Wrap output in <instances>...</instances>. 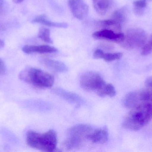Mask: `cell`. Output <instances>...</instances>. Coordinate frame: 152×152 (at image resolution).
<instances>
[{"instance_id": "cell-15", "label": "cell", "mask_w": 152, "mask_h": 152, "mask_svg": "<svg viewBox=\"0 0 152 152\" xmlns=\"http://www.w3.org/2000/svg\"><path fill=\"white\" fill-rule=\"evenodd\" d=\"M122 53L120 52L106 53L101 49H97L94 53V57L95 59H103L107 62L119 59L122 57Z\"/></svg>"}, {"instance_id": "cell-21", "label": "cell", "mask_w": 152, "mask_h": 152, "mask_svg": "<svg viewBox=\"0 0 152 152\" xmlns=\"http://www.w3.org/2000/svg\"><path fill=\"white\" fill-rule=\"evenodd\" d=\"M152 53V34L147 43L145 44L142 49L141 54L143 56L149 55Z\"/></svg>"}, {"instance_id": "cell-16", "label": "cell", "mask_w": 152, "mask_h": 152, "mask_svg": "<svg viewBox=\"0 0 152 152\" xmlns=\"http://www.w3.org/2000/svg\"><path fill=\"white\" fill-rule=\"evenodd\" d=\"M32 22L39 23L48 26L56 27L58 28H66L68 26L67 23L65 22H55L51 21L45 15H41L37 16L32 21Z\"/></svg>"}, {"instance_id": "cell-6", "label": "cell", "mask_w": 152, "mask_h": 152, "mask_svg": "<svg viewBox=\"0 0 152 152\" xmlns=\"http://www.w3.org/2000/svg\"><path fill=\"white\" fill-rule=\"evenodd\" d=\"M80 83L83 89L96 93L105 84L101 75L94 71H88L82 74Z\"/></svg>"}, {"instance_id": "cell-25", "label": "cell", "mask_w": 152, "mask_h": 152, "mask_svg": "<svg viewBox=\"0 0 152 152\" xmlns=\"http://www.w3.org/2000/svg\"><path fill=\"white\" fill-rule=\"evenodd\" d=\"M4 43L2 40L0 38V49H2L4 47Z\"/></svg>"}, {"instance_id": "cell-13", "label": "cell", "mask_w": 152, "mask_h": 152, "mask_svg": "<svg viewBox=\"0 0 152 152\" xmlns=\"http://www.w3.org/2000/svg\"><path fill=\"white\" fill-rule=\"evenodd\" d=\"M41 62L46 68L54 72L63 73L66 72L68 70L66 64L59 61L49 59H44L41 60Z\"/></svg>"}, {"instance_id": "cell-17", "label": "cell", "mask_w": 152, "mask_h": 152, "mask_svg": "<svg viewBox=\"0 0 152 152\" xmlns=\"http://www.w3.org/2000/svg\"><path fill=\"white\" fill-rule=\"evenodd\" d=\"M97 25L102 28L103 29H110L117 33H121V25L118 24L111 18L98 21Z\"/></svg>"}, {"instance_id": "cell-12", "label": "cell", "mask_w": 152, "mask_h": 152, "mask_svg": "<svg viewBox=\"0 0 152 152\" xmlns=\"http://www.w3.org/2000/svg\"><path fill=\"white\" fill-rule=\"evenodd\" d=\"M109 133L107 128L103 127L92 132L88 137V140L96 144H103L108 141Z\"/></svg>"}, {"instance_id": "cell-14", "label": "cell", "mask_w": 152, "mask_h": 152, "mask_svg": "<svg viewBox=\"0 0 152 152\" xmlns=\"http://www.w3.org/2000/svg\"><path fill=\"white\" fill-rule=\"evenodd\" d=\"M95 10L98 14L104 15L111 9L113 0H93Z\"/></svg>"}, {"instance_id": "cell-5", "label": "cell", "mask_w": 152, "mask_h": 152, "mask_svg": "<svg viewBox=\"0 0 152 152\" xmlns=\"http://www.w3.org/2000/svg\"><path fill=\"white\" fill-rule=\"evenodd\" d=\"M147 39V34L143 29L140 28L129 29L125 35L121 45L126 50H131L143 47Z\"/></svg>"}, {"instance_id": "cell-1", "label": "cell", "mask_w": 152, "mask_h": 152, "mask_svg": "<svg viewBox=\"0 0 152 152\" xmlns=\"http://www.w3.org/2000/svg\"><path fill=\"white\" fill-rule=\"evenodd\" d=\"M152 118V110L148 105H142L131 109L122 122V126L131 131L142 129L150 122Z\"/></svg>"}, {"instance_id": "cell-9", "label": "cell", "mask_w": 152, "mask_h": 152, "mask_svg": "<svg viewBox=\"0 0 152 152\" xmlns=\"http://www.w3.org/2000/svg\"><path fill=\"white\" fill-rule=\"evenodd\" d=\"M92 37L97 40H105L121 43L124 40L125 35L110 29H103L94 32Z\"/></svg>"}, {"instance_id": "cell-24", "label": "cell", "mask_w": 152, "mask_h": 152, "mask_svg": "<svg viewBox=\"0 0 152 152\" xmlns=\"http://www.w3.org/2000/svg\"><path fill=\"white\" fill-rule=\"evenodd\" d=\"M145 85L147 88L152 90V76L149 77L145 80Z\"/></svg>"}, {"instance_id": "cell-10", "label": "cell", "mask_w": 152, "mask_h": 152, "mask_svg": "<svg viewBox=\"0 0 152 152\" xmlns=\"http://www.w3.org/2000/svg\"><path fill=\"white\" fill-rule=\"evenodd\" d=\"M53 92L58 96L63 98L68 102L76 105H80L84 102L82 97L75 93L66 91L61 88H56Z\"/></svg>"}, {"instance_id": "cell-11", "label": "cell", "mask_w": 152, "mask_h": 152, "mask_svg": "<svg viewBox=\"0 0 152 152\" xmlns=\"http://www.w3.org/2000/svg\"><path fill=\"white\" fill-rule=\"evenodd\" d=\"M22 51L25 53L31 54L33 53L50 54L58 51L55 47L49 45H26L23 46Z\"/></svg>"}, {"instance_id": "cell-23", "label": "cell", "mask_w": 152, "mask_h": 152, "mask_svg": "<svg viewBox=\"0 0 152 152\" xmlns=\"http://www.w3.org/2000/svg\"><path fill=\"white\" fill-rule=\"evenodd\" d=\"M6 71V67L4 62L2 59L0 58V75L4 74Z\"/></svg>"}, {"instance_id": "cell-7", "label": "cell", "mask_w": 152, "mask_h": 152, "mask_svg": "<svg viewBox=\"0 0 152 152\" xmlns=\"http://www.w3.org/2000/svg\"><path fill=\"white\" fill-rule=\"evenodd\" d=\"M147 89L130 92L125 95L123 104L127 109H134L142 105H146Z\"/></svg>"}, {"instance_id": "cell-4", "label": "cell", "mask_w": 152, "mask_h": 152, "mask_svg": "<svg viewBox=\"0 0 152 152\" xmlns=\"http://www.w3.org/2000/svg\"><path fill=\"white\" fill-rule=\"evenodd\" d=\"M93 132L90 126L85 124L77 125L70 128L67 133V137L63 146L68 151L77 150L82 147L88 136Z\"/></svg>"}, {"instance_id": "cell-2", "label": "cell", "mask_w": 152, "mask_h": 152, "mask_svg": "<svg viewBox=\"0 0 152 152\" xmlns=\"http://www.w3.org/2000/svg\"><path fill=\"white\" fill-rule=\"evenodd\" d=\"M28 145L34 149L45 152H53L56 150L58 137L56 132L52 129L43 134L29 131L27 134Z\"/></svg>"}, {"instance_id": "cell-8", "label": "cell", "mask_w": 152, "mask_h": 152, "mask_svg": "<svg viewBox=\"0 0 152 152\" xmlns=\"http://www.w3.org/2000/svg\"><path fill=\"white\" fill-rule=\"evenodd\" d=\"M68 4L73 16L78 19H83L88 14L89 8L84 0H68Z\"/></svg>"}, {"instance_id": "cell-19", "label": "cell", "mask_w": 152, "mask_h": 152, "mask_svg": "<svg viewBox=\"0 0 152 152\" xmlns=\"http://www.w3.org/2000/svg\"><path fill=\"white\" fill-rule=\"evenodd\" d=\"M96 93L101 97L109 96L112 97L116 95V91L115 87L112 84L105 83Z\"/></svg>"}, {"instance_id": "cell-18", "label": "cell", "mask_w": 152, "mask_h": 152, "mask_svg": "<svg viewBox=\"0 0 152 152\" xmlns=\"http://www.w3.org/2000/svg\"><path fill=\"white\" fill-rule=\"evenodd\" d=\"M127 17V12L126 9L123 7L115 10L113 13L111 19L121 26L126 22Z\"/></svg>"}, {"instance_id": "cell-22", "label": "cell", "mask_w": 152, "mask_h": 152, "mask_svg": "<svg viewBox=\"0 0 152 152\" xmlns=\"http://www.w3.org/2000/svg\"><path fill=\"white\" fill-rule=\"evenodd\" d=\"M7 4L5 0H0V16L3 15L6 12Z\"/></svg>"}, {"instance_id": "cell-26", "label": "cell", "mask_w": 152, "mask_h": 152, "mask_svg": "<svg viewBox=\"0 0 152 152\" xmlns=\"http://www.w3.org/2000/svg\"><path fill=\"white\" fill-rule=\"evenodd\" d=\"M12 1H13L15 2V3L19 4L22 2L24 0H12Z\"/></svg>"}, {"instance_id": "cell-20", "label": "cell", "mask_w": 152, "mask_h": 152, "mask_svg": "<svg viewBox=\"0 0 152 152\" xmlns=\"http://www.w3.org/2000/svg\"><path fill=\"white\" fill-rule=\"evenodd\" d=\"M38 37L44 42L48 43H53L52 40L50 37V31L49 29L42 27L39 29Z\"/></svg>"}, {"instance_id": "cell-27", "label": "cell", "mask_w": 152, "mask_h": 152, "mask_svg": "<svg viewBox=\"0 0 152 152\" xmlns=\"http://www.w3.org/2000/svg\"><path fill=\"white\" fill-rule=\"evenodd\" d=\"M4 29L5 28H4L3 26H1V25H0V30H4Z\"/></svg>"}, {"instance_id": "cell-3", "label": "cell", "mask_w": 152, "mask_h": 152, "mask_svg": "<svg viewBox=\"0 0 152 152\" xmlns=\"http://www.w3.org/2000/svg\"><path fill=\"white\" fill-rule=\"evenodd\" d=\"M19 77L22 81L39 88L51 87L54 84L53 76L33 67H27L21 70Z\"/></svg>"}]
</instances>
